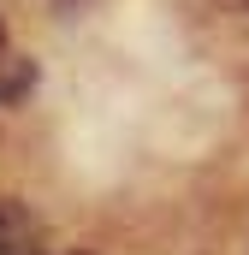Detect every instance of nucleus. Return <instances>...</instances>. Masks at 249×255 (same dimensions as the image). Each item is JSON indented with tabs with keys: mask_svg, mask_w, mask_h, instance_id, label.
<instances>
[{
	"mask_svg": "<svg viewBox=\"0 0 249 255\" xmlns=\"http://www.w3.org/2000/svg\"><path fill=\"white\" fill-rule=\"evenodd\" d=\"M30 238H36V220L24 202H0V255H30Z\"/></svg>",
	"mask_w": 249,
	"mask_h": 255,
	"instance_id": "obj_1",
	"label": "nucleus"
},
{
	"mask_svg": "<svg viewBox=\"0 0 249 255\" xmlns=\"http://www.w3.org/2000/svg\"><path fill=\"white\" fill-rule=\"evenodd\" d=\"M36 77H42L36 60H18V54H12V60L0 65V107H24L30 89H36Z\"/></svg>",
	"mask_w": 249,
	"mask_h": 255,
	"instance_id": "obj_2",
	"label": "nucleus"
},
{
	"mask_svg": "<svg viewBox=\"0 0 249 255\" xmlns=\"http://www.w3.org/2000/svg\"><path fill=\"white\" fill-rule=\"evenodd\" d=\"M0 48H6V30H0Z\"/></svg>",
	"mask_w": 249,
	"mask_h": 255,
	"instance_id": "obj_3",
	"label": "nucleus"
},
{
	"mask_svg": "<svg viewBox=\"0 0 249 255\" xmlns=\"http://www.w3.org/2000/svg\"><path fill=\"white\" fill-rule=\"evenodd\" d=\"M71 255H89V250H71Z\"/></svg>",
	"mask_w": 249,
	"mask_h": 255,
	"instance_id": "obj_4",
	"label": "nucleus"
}]
</instances>
